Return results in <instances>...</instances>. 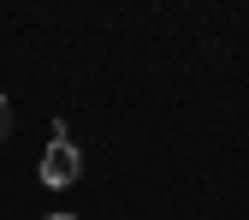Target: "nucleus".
<instances>
[{
  "label": "nucleus",
  "instance_id": "obj_2",
  "mask_svg": "<svg viewBox=\"0 0 249 220\" xmlns=\"http://www.w3.org/2000/svg\"><path fill=\"white\" fill-rule=\"evenodd\" d=\"M6 137H12V101L0 96V143H6Z\"/></svg>",
  "mask_w": 249,
  "mask_h": 220
},
{
  "label": "nucleus",
  "instance_id": "obj_3",
  "mask_svg": "<svg viewBox=\"0 0 249 220\" xmlns=\"http://www.w3.org/2000/svg\"><path fill=\"white\" fill-rule=\"evenodd\" d=\"M48 220H77V214H48Z\"/></svg>",
  "mask_w": 249,
  "mask_h": 220
},
{
  "label": "nucleus",
  "instance_id": "obj_1",
  "mask_svg": "<svg viewBox=\"0 0 249 220\" xmlns=\"http://www.w3.org/2000/svg\"><path fill=\"white\" fill-rule=\"evenodd\" d=\"M42 184L48 191H66V184H77V173H83V149L77 143H48V155H42Z\"/></svg>",
  "mask_w": 249,
  "mask_h": 220
}]
</instances>
